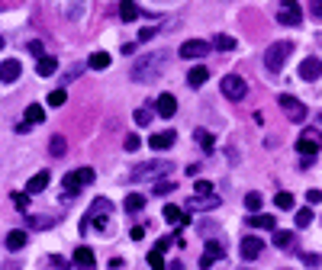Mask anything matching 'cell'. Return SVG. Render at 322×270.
<instances>
[{
	"mask_svg": "<svg viewBox=\"0 0 322 270\" xmlns=\"http://www.w3.org/2000/svg\"><path fill=\"white\" fill-rule=\"evenodd\" d=\"M174 145V132H155V135H148V148H155V151H164V148H171Z\"/></svg>",
	"mask_w": 322,
	"mask_h": 270,
	"instance_id": "14",
	"label": "cell"
},
{
	"mask_svg": "<svg viewBox=\"0 0 322 270\" xmlns=\"http://www.w3.org/2000/svg\"><path fill=\"white\" fill-rule=\"evenodd\" d=\"M194 139H197V145H200V148H213V135L210 132H203V129H197V135H194Z\"/></svg>",
	"mask_w": 322,
	"mask_h": 270,
	"instance_id": "31",
	"label": "cell"
},
{
	"mask_svg": "<svg viewBox=\"0 0 322 270\" xmlns=\"http://www.w3.org/2000/svg\"><path fill=\"white\" fill-rule=\"evenodd\" d=\"M245 206H248L252 213H255V209H261V193H258V190H252V193L245 196Z\"/></svg>",
	"mask_w": 322,
	"mask_h": 270,
	"instance_id": "36",
	"label": "cell"
},
{
	"mask_svg": "<svg viewBox=\"0 0 322 270\" xmlns=\"http://www.w3.org/2000/svg\"><path fill=\"white\" fill-rule=\"evenodd\" d=\"M55 68H58V61H55V58H39V61H35V71H39V78L55 74Z\"/></svg>",
	"mask_w": 322,
	"mask_h": 270,
	"instance_id": "26",
	"label": "cell"
},
{
	"mask_svg": "<svg viewBox=\"0 0 322 270\" xmlns=\"http://www.w3.org/2000/svg\"><path fill=\"white\" fill-rule=\"evenodd\" d=\"M139 16H142V10L132 4V0H123V4H119V20H123V23H132Z\"/></svg>",
	"mask_w": 322,
	"mask_h": 270,
	"instance_id": "22",
	"label": "cell"
},
{
	"mask_svg": "<svg viewBox=\"0 0 322 270\" xmlns=\"http://www.w3.org/2000/svg\"><path fill=\"white\" fill-rule=\"evenodd\" d=\"M300 81H316L319 74H322V61L316 58V55H309V58H303V65H300Z\"/></svg>",
	"mask_w": 322,
	"mask_h": 270,
	"instance_id": "10",
	"label": "cell"
},
{
	"mask_svg": "<svg viewBox=\"0 0 322 270\" xmlns=\"http://www.w3.org/2000/svg\"><path fill=\"white\" fill-rule=\"evenodd\" d=\"M49 180H52V177H49V170H39V174H35V177H32L29 183H26V193H29V196L42 193L45 187H49Z\"/></svg>",
	"mask_w": 322,
	"mask_h": 270,
	"instance_id": "19",
	"label": "cell"
},
{
	"mask_svg": "<svg viewBox=\"0 0 322 270\" xmlns=\"http://www.w3.org/2000/svg\"><path fill=\"white\" fill-rule=\"evenodd\" d=\"M190 206H200V209H213V206H219V200H216V196H210V200H200V196H197V200L190 203Z\"/></svg>",
	"mask_w": 322,
	"mask_h": 270,
	"instance_id": "40",
	"label": "cell"
},
{
	"mask_svg": "<svg viewBox=\"0 0 322 270\" xmlns=\"http://www.w3.org/2000/svg\"><path fill=\"white\" fill-rule=\"evenodd\" d=\"M293 52V42H287V39H280V42H274L268 52H264V65H268V71L271 74H277V71L287 65V55Z\"/></svg>",
	"mask_w": 322,
	"mask_h": 270,
	"instance_id": "1",
	"label": "cell"
},
{
	"mask_svg": "<svg viewBox=\"0 0 322 270\" xmlns=\"http://www.w3.org/2000/svg\"><path fill=\"white\" fill-rule=\"evenodd\" d=\"M49 151H52V158H65V155H68V139H65L62 132H55V135H52Z\"/></svg>",
	"mask_w": 322,
	"mask_h": 270,
	"instance_id": "21",
	"label": "cell"
},
{
	"mask_svg": "<svg viewBox=\"0 0 322 270\" xmlns=\"http://www.w3.org/2000/svg\"><path fill=\"white\" fill-rule=\"evenodd\" d=\"M74 264L81 270H93V267H97V264H93V251L87 248V244H81V248L74 251Z\"/></svg>",
	"mask_w": 322,
	"mask_h": 270,
	"instance_id": "18",
	"label": "cell"
},
{
	"mask_svg": "<svg viewBox=\"0 0 322 270\" xmlns=\"http://www.w3.org/2000/svg\"><path fill=\"white\" fill-rule=\"evenodd\" d=\"M222 257H225V244H222V241H216V238H210V241H206L203 257H200V270H210L216 261H222Z\"/></svg>",
	"mask_w": 322,
	"mask_h": 270,
	"instance_id": "8",
	"label": "cell"
},
{
	"mask_svg": "<svg viewBox=\"0 0 322 270\" xmlns=\"http://www.w3.org/2000/svg\"><path fill=\"white\" fill-rule=\"evenodd\" d=\"M123 206H126V213H142V209H145V196H142V193H129Z\"/></svg>",
	"mask_w": 322,
	"mask_h": 270,
	"instance_id": "24",
	"label": "cell"
},
{
	"mask_svg": "<svg viewBox=\"0 0 322 270\" xmlns=\"http://www.w3.org/2000/svg\"><path fill=\"white\" fill-rule=\"evenodd\" d=\"M4 244H7V251H20V248H26V232L23 228H13L10 235L4 238Z\"/></svg>",
	"mask_w": 322,
	"mask_h": 270,
	"instance_id": "20",
	"label": "cell"
},
{
	"mask_svg": "<svg viewBox=\"0 0 322 270\" xmlns=\"http://www.w3.org/2000/svg\"><path fill=\"white\" fill-rule=\"evenodd\" d=\"M274 206H277V209H293V193L280 190L277 196H274Z\"/></svg>",
	"mask_w": 322,
	"mask_h": 270,
	"instance_id": "29",
	"label": "cell"
},
{
	"mask_svg": "<svg viewBox=\"0 0 322 270\" xmlns=\"http://www.w3.org/2000/svg\"><path fill=\"white\" fill-rule=\"evenodd\" d=\"M206 78H210V71H206L203 65H200V68H194V71L187 74V84H190V87H203Z\"/></svg>",
	"mask_w": 322,
	"mask_h": 270,
	"instance_id": "23",
	"label": "cell"
},
{
	"mask_svg": "<svg viewBox=\"0 0 322 270\" xmlns=\"http://www.w3.org/2000/svg\"><path fill=\"white\" fill-rule=\"evenodd\" d=\"M168 170H174V164L171 161H151V164H142V167H136V177H151V174H168Z\"/></svg>",
	"mask_w": 322,
	"mask_h": 270,
	"instance_id": "13",
	"label": "cell"
},
{
	"mask_svg": "<svg viewBox=\"0 0 322 270\" xmlns=\"http://www.w3.org/2000/svg\"><path fill=\"white\" fill-rule=\"evenodd\" d=\"M139 145H142V139H139V135H126V151H136Z\"/></svg>",
	"mask_w": 322,
	"mask_h": 270,
	"instance_id": "41",
	"label": "cell"
},
{
	"mask_svg": "<svg viewBox=\"0 0 322 270\" xmlns=\"http://www.w3.org/2000/svg\"><path fill=\"white\" fill-rule=\"evenodd\" d=\"M132 119H136V126H148L151 122V109H136Z\"/></svg>",
	"mask_w": 322,
	"mask_h": 270,
	"instance_id": "35",
	"label": "cell"
},
{
	"mask_svg": "<svg viewBox=\"0 0 322 270\" xmlns=\"http://www.w3.org/2000/svg\"><path fill=\"white\" fill-rule=\"evenodd\" d=\"M164 222H171V225H187L190 216L181 209V206H164Z\"/></svg>",
	"mask_w": 322,
	"mask_h": 270,
	"instance_id": "17",
	"label": "cell"
},
{
	"mask_svg": "<svg viewBox=\"0 0 322 270\" xmlns=\"http://www.w3.org/2000/svg\"><path fill=\"white\" fill-rule=\"evenodd\" d=\"M4 270H20V264H13V261H10V264H7Z\"/></svg>",
	"mask_w": 322,
	"mask_h": 270,
	"instance_id": "47",
	"label": "cell"
},
{
	"mask_svg": "<svg viewBox=\"0 0 322 270\" xmlns=\"http://www.w3.org/2000/svg\"><path fill=\"white\" fill-rule=\"evenodd\" d=\"M129 238H132V241H142V238H145V228H142V225H136L132 232H129Z\"/></svg>",
	"mask_w": 322,
	"mask_h": 270,
	"instance_id": "44",
	"label": "cell"
},
{
	"mask_svg": "<svg viewBox=\"0 0 322 270\" xmlns=\"http://www.w3.org/2000/svg\"><path fill=\"white\" fill-rule=\"evenodd\" d=\"M248 225H252V228H264V232H274V228H277L274 216H268V213H252V216H248Z\"/></svg>",
	"mask_w": 322,
	"mask_h": 270,
	"instance_id": "15",
	"label": "cell"
},
{
	"mask_svg": "<svg viewBox=\"0 0 322 270\" xmlns=\"http://www.w3.org/2000/svg\"><path fill=\"white\" fill-rule=\"evenodd\" d=\"M171 244H174V238H158V244H155V251H161V254H164V251L171 248Z\"/></svg>",
	"mask_w": 322,
	"mask_h": 270,
	"instance_id": "42",
	"label": "cell"
},
{
	"mask_svg": "<svg viewBox=\"0 0 322 270\" xmlns=\"http://www.w3.org/2000/svg\"><path fill=\"white\" fill-rule=\"evenodd\" d=\"M210 190H213L210 180H197V183H194V196H210Z\"/></svg>",
	"mask_w": 322,
	"mask_h": 270,
	"instance_id": "38",
	"label": "cell"
},
{
	"mask_svg": "<svg viewBox=\"0 0 322 270\" xmlns=\"http://www.w3.org/2000/svg\"><path fill=\"white\" fill-rule=\"evenodd\" d=\"M155 106H158V109H155L158 116L171 119V116L177 113V97H174V93H161V97H158V103H155Z\"/></svg>",
	"mask_w": 322,
	"mask_h": 270,
	"instance_id": "12",
	"label": "cell"
},
{
	"mask_svg": "<svg viewBox=\"0 0 322 270\" xmlns=\"http://www.w3.org/2000/svg\"><path fill=\"white\" fill-rule=\"evenodd\" d=\"M206 52H210V42H203V39H187L181 48H177V55H181V58H187V61L203 58Z\"/></svg>",
	"mask_w": 322,
	"mask_h": 270,
	"instance_id": "9",
	"label": "cell"
},
{
	"mask_svg": "<svg viewBox=\"0 0 322 270\" xmlns=\"http://www.w3.org/2000/svg\"><path fill=\"white\" fill-rule=\"evenodd\" d=\"M274 244H277V248H290L293 244V232H277L274 228Z\"/></svg>",
	"mask_w": 322,
	"mask_h": 270,
	"instance_id": "30",
	"label": "cell"
},
{
	"mask_svg": "<svg viewBox=\"0 0 322 270\" xmlns=\"http://www.w3.org/2000/svg\"><path fill=\"white\" fill-rule=\"evenodd\" d=\"M277 106L283 109V116H287L290 122H303L306 119V106L296 100V97H290V93H280L277 97Z\"/></svg>",
	"mask_w": 322,
	"mask_h": 270,
	"instance_id": "6",
	"label": "cell"
},
{
	"mask_svg": "<svg viewBox=\"0 0 322 270\" xmlns=\"http://www.w3.org/2000/svg\"><path fill=\"white\" fill-rule=\"evenodd\" d=\"M155 32H158V29H139V42H148V39H155Z\"/></svg>",
	"mask_w": 322,
	"mask_h": 270,
	"instance_id": "45",
	"label": "cell"
},
{
	"mask_svg": "<svg viewBox=\"0 0 322 270\" xmlns=\"http://www.w3.org/2000/svg\"><path fill=\"white\" fill-rule=\"evenodd\" d=\"M0 48H4V35H0Z\"/></svg>",
	"mask_w": 322,
	"mask_h": 270,
	"instance_id": "49",
	"label": "cell"
},
{
	"mask_svg": "<svg viewBox=\"0 0 322 270\" xmlns=\"http://www.w3.org/2000/svg\"><path fill=\"white\" fill-rule=\"evenodd\" d=\"M168 270H181V264H174V267H168Z\"/></svg>",
	"mask_w": 322,
	"mask_h": 270,
	"instance_id": "48",
	"label": "cell"
},
{
	"mask_svg": "<svg viewBox=\"0 0 322 270\" xmlns=\"http://www.w3.org/2000/svg\"><path fill=\"white\" fill-rule=\"evenodd\" d=\"M161 65H164V52L151 55V58H142L139 65L132 68V78H136V81H148V84H151L155 78L161 74Z\"/></svg>",
	"mask_w": 322,
	"mask_h": 270,
	"instance_id": "2",
	"label": "cell"
},
{
	"mask_svg": "<svg viewBox=\"0 0 322 270\" xmlns=\"http://www.w3.org/2000/svg\"><path fill=\"white\" fill-rule=\"evenodd\" d=\"M261 248H264V244H261V238L248 235V238L242 241V257H245V261H255V257L261 254Z\"/></svg>",
	"mask_w": 322,
	"mask_h": 270,
	"instance_id": "16",
	"label": "cell"
},
{
	"mask_svg": "<svg viewBox=\"0 0 322 270\" xmlns=\"http://www.w3.org/2000/svg\"><path fill=\"white\" fill-rule=\"evenodd\" d=\"M20 74H23V65H20L16 58L0 61V81H4V84H13V81H20Z\"/></svg>",
	"mask_w": 322,
	"mask_h": 270,
	"instance_id": "11",
	"label": "cell"
},
{
	"mask_svg": "<svg viewBox=\"0 0 322 270\" xmlns=\"http://www.w3.org/2000/svg\"><path fill=\"white\" fill-rule=\"evenodd\" d=\"M65 100H68L65 90H52V93H49V106H65Z\"/></svg>",
	"mask_w": 322,
	"mask_h": 270,
	"instance_id": "37",
	"label": "cell"
},
{
	"mask_svg": "<svg viewBox=\"0 0 322 270\" xmlns=\"http://www.w3.org/2000/svg\"><path fill=\"white\" fill-rule=\"evenodd\" d=\"M174 187H177L174 180H158V183H155V193H158V196H168Z\"/></svg>",
	"mask_w": 322,
	"mask_h": 270,
	"instance_id": "34",
	"label": "cell"
},
{
	"mask_svg": "<svg viewBox=\"0 0 322 270\" xmlns=\"http://www.w3.org/2000/svg\"><path fill=\"white\" fill-rule=\"evenodd\" d=\"M277 23H283V26H300L303 23V7L296 4V0H280L277 4Z\"/></svg>",
	"mask_w": 322,
	"mask_h": 270,
	"instance_id": "5",
	"label": "cell"
},
{
	"mask_svg": "<svg viewBox=\"0 0 322 270\" xmlns=\"http://www.w3.org/2000/svg\"><path fill=\"white\" fill-rule=\"evenodd\" d=\"M213 48H219V52H235V39L225 35V32H219L216 39H213Z\"/></svg>",
	"mask_w": 322,
	"mask_h": 270,
	"instance_id": "28",
	"label": "cell"
},
{
	"mask_svg": "<svg viewBox=\"0 0 322 270\" xmlns=\"http://www.w3.org/2000/svg\"><path fill=\"white\" fill-rule=\"evenodd\" d=\"M93 167H81V170H68L65 174V196H74L81 187H87V183H93Z\"/></svg>",
	"mask_w": 322,
	"mask_h": 270,
	"instance_id": "4",
	"label": "cell"
},
{
	"mask_svg": "<svg viewBox=\"0 0 322 270\" xmlns=\"http://www.w3.org/2000/svg\"><path fill=\"white\" fill-rule=\"evenodd\" d=\"M219 90L225 100H245V93H248V81L245 78H238V74H225L219 81Z\"/></svg>",
	"mask_w": 322,
	"mask_h": 270,
	"instance_id": "3",
	"label": "cell"
},
{
	"mask_svg": "<svg viewBox=\"0 0 322 270\" xmlns=\"http://www.w3.org/2000/svg\"><path fill=\"white\" fill-rule=\"evenodd\" d=\"M23 122H29V126H35V122H45V109H42L39 103L26 106V119H23Z\"/></svg>",
	"mask_w": 322,
	"mask_h": 270,
	"instance_id": "27",
	"label": "cell"
},
{
	"mask_svg": "<svg viewBox=\"0 0 322 270\" xmlns=\"http://www.w3.org/2000/svg\"><path fill=\"white\" fill-rule=\"evenodd\" d=\"M148 267H151V270H168V267H164L161 251H151V254H148Z\"/></svg>",
	"mask_w": 322,
	"mask_h": 270,
	"instance_id": "33",
	"label": "cell"
},
{
	"mask_svg": "<svg viewBox=\"0 0 322 270\" xmlns=\"http://www.w3.org/2000/svg\"><path fill=\"white\" fill-rule=\"evenodd\" d=\"M319 145H322V135L316 132V129H309V135H303L300 142H296V151H300V158H303V164H309L316 158V151H319Z\"/></svg>",
	"mask_w": 322,
	"mask_h": 270,
	"instance_id": "7",
	"label": "cell"
},
{
	"mask_svg": "<svg viewBox=\"0 0 322 270\" xmlns=\"http://www.w3.org/2000/svg\"><path fill=\"white\" fill-rule=\"evenodd\" d=\"M309 13H313L316 20H322V0H313V4H309Z\"/></svg>",
	"mask_w": 322,
	"mask_h": 270,
	"instance_id": "43",
	"label": "cell"
},
{
	"mask_svg": "<svg viewBox=\"0 0 322 270\" xmlns=\"http://www.w3.org/2000/svg\"><path fill=\"white\" fill-rule=\"evenodd\" d=\"M306 200H309V203H322V190H309Z\"/></svg>",
	"mask_w": 322,
	"mask_h": 270,
	"instance_id": "46",
	"label": "cell"
},
{
	"mask_svg": "<svg viewBox=\"0 0 322 270\" xmlns=\"http://www.w3.org/2000/svg\"><path fill=\"white\" fill-rule=\"evenodd\" d=\"M13 203L20 206L23 213H29V193H13Z\"/></svg>",
	"mask_w": 322,
	"mask_h": 270,
	"instance_id": "39",
	"label": "cell"
},
{
	"mask_svg": "<svg viewBox=\"0 0 322 270\" xmlns=\"http://www.w3.org/2000/svg\"><path fill=\"white\" fill-rule=\"evenodd\" d=\"M87 68H93V71L110 68V55H106V52H93V55L87 58Z\"/></svg>",
	"mask_w": 322,
	"mask_h": 270,
	"instance_id": "25",
	"label": "cell"
},
{
	"mask_svg": "<svg viewBox=\"0 0 322 270\" xmlns=\"http://www.w3.org/2000/svg\"><path fill=\"white\" fill-rule=\"evenodd\" d=\"M293 219H296V228H306L309 222H313V209H300Z\"/></svg>",
	"mask_w": 322,
	"mask_h": 270,
	"instance_id": "32",
	"label": "cell"
}]
</instances>
